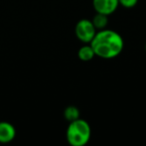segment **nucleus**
<instances>
[{"instance_id": "1", "label": "nucleus", "mask_w": 146, "mask_h": 146, "mask_svg": "<svg viewBox=\"0 0 146 146\" xmlns=\"http://www.w3.org/2000/svg\"><path fill=\"white\" fill-rule=\"evenodd\" d=\"M90 45L96 56L103 59H112L123 51L124 40L118 32L105 28L96 32Z\"/></svg>"}, {"instance_id": "8", "label": "nucleus", "mask_w": 146, "mask_h": 146, "mask_svg": "<svg viewBox=\"0 0 146 146\" xmlns=\"http://www.w3.org/2000/svg\"><path fill=\"white\" fill-rule=\"evenodd\" d=\"M63 116H64L65 120H67L68 122H71L73 120H76L78 118H80V111L76 106L69 105L64 109Z\"/></svg>"}, {"instance_id": "4", "label": "nucleus", "mask_w": 146, "mask_h": 146, "mask_svg": "<svg viewBox=\"0 0 146 146\" xmlns=\"http://www.w3.org/2000/svg\"><path fill=\"white\" fill-rule=\"evenodd\" d=\"M92 5L95 12L109 16L117 10L119 6V1L118 0H92Z\"/></svg>"}, {"instance_id": "6", "label": "nucleus", "mask_w": 146, "mask_h": 146, "mask_svg": "<svg viewBox=\"0 0 146 146\" xmlns=\"http://www.w3.org/2000/svg\"><path fill=\"white\" fill-rule=\"evenodd\" d=\"M78 58L81 61L84 62H88V61H91L94 57L96 56L95 52H94L93 48L90 45V43H84L83 46H81L78 50Z\"/></svg>"}, {"instance_id": "2", "label": "nucleus", "mask_w": 146, "mask_h": 146, "mask_svg": "<svg viewBox=\"0 0 146 146\" xmlns=\"http://www.w3.org/2000/svg\"><path fill=\"white\" fill-rule=\"evenodd\" d=\"M91 138V127L86 120L78 118L69 122L66 140L71 146H85Z\"/></svg>"}, {"instance_id": "3", "label": "nucleus", "mask_w": 146, "mask_h": 146, "mask_svg": "<svg viewBox=\"0 0 146 146\" xmlns=\"http://www.w3.org/2000/svg\"><path fill=\"white\" fill-rule=\"evenodd\" d=\"M96 28L89 19H80L75 25V35L79 41L83 43H90L93 37L95 36Z\"/></svg>"}, {"instance_id": "10", "label": "nucleus", "mask_w": 146, "mask_h": 146, "mask_svg": "<svg viewBox=\"0 0 146 146\" xmlns=\"http://www.w3.org/2000/svg\"><path fill=\"white\" fill-rule=\"evenodd\" d=\"M145 51H146V42H145Z\"/></svg>"}, {"instance_id": "9", "label": "nucleus", "mask_w": 146, "mask_h": 146, "mask_svg": "<svg viewBox=\"0 0 146 146\" xmlns=\"http://www.w3.org/2000/svg\"><path fill=\"white\" fill-rule=\"evenodd\" d=\"M119 5H121L124 8H133L138 3V0H118Z\"/></svg>"}, {"instance_id": "5", "label": "nucleus", "mask_w": 146, "mask_h": 146, "mask_svg": "<svg viewBox=\"0 0 146 146\" xmlns=\"http://www.w3.org/2000/svg\"><path fill=\"white\" fill-rule=\"evenodd\" d=\"M16 137V129L7 121H0V143L6 144L13 141Z\"/></svg>"}, {"instance_id": "7", "label": "nucleus", "mask_w": 146, "mask_h": 146, "mask_svg": "<svg viewBox=\"0 0 146 146\" xmlns=\"http://www.w3.org/2000/svg\"><path fill=\"white\" fill-rule=\"evenodd\" d=\"M92 23H93L94 27L96 28V30H102V29L107 28L108 25V15L102 14V13H97L93 16V18L91 19Z\"/></svg>"}]
</instances>
